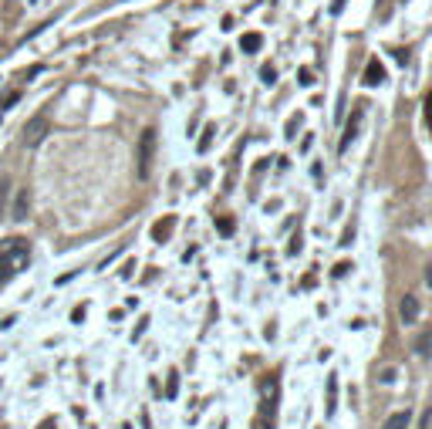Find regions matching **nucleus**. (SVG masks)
Returning <instances> with one entry per match:
<instances>
[{"label":"nucleus","mask_w":432,"mask_h":429,"mask_svg":"<svg viewBox=\"0 0 432 429\" xmlns=\"http://www.w3.org/2000/svg\"><path fill=\"white\" fill-rule=\"evenodd\" d=\"M27 260H31V247H27L24 237L0 240V284H4L7 277H14L18 271H24Z\"/></svg>","instance_id":"1"},{"label":"nucleus","mask_w":432,"mask_h":429,"mask_svg":"<svg viewBox=\"0 0 432 429\" xmlns=\"http://www.w3.org/2000/svg\"><path fill=\"white\" fill-rule=\"evenodd\" d=\"M152 156H155V129H146L139 136V149H135V173H139V179L152 176Z\"/></svg>","instance_id":"2"},{"label":"nucleus","mask_w":432,"mask_h":429,"mask_svg":"<svg viewBox=\"0 0 432 429\" xmlns=\"http://www.w3.org/2000/svg\"><path fill=\"white\" fill-rule=\"evenodd\" d=\"M44 136H48V118L34 115L27 125H24V139H20V142H24L27 149H34V146H41V139H44Z\"/></svg>","instance_id":"3"},{"label":"nucleus","mask_w":432,"mask_h":429,"mask_svg":"<svg viewBox=\"0 0 432 429\" xmlns=\"http://www.w3.org/2000/svg\"><path fill=\"white\" fill-rule=\"evenodd\" d=\"M361 118H365V108L358 105L355 112H351V118H348V125H344V136H341V142H338V153H348V146L355 142L358 129H361Z\"/></svg>","instance_id":"4"},{"label":"nucleus","mask_w":432,"mask_h":429,"mask_svg":"<svg viewBox=\"0 0 432 429\" xmlns=\"http://www.w3.org/2000/svg\"><path fill=\"white\" fill-rule=\"evenodd\" d=\"M419 311H422V304H419L415 294H405V297L398 301V318H402V325H415V321H419Z\"/></svg>","instance_id":"5"},{"label":"nucleus","mask_w":432,"mask_h":429,"mask_svg":"<svg viewBox=\"0 0 432 429\" xmlns=\"http://www.w3.org/2000/svg\"><path fill=\"white\" fill-rule=\"evenodd\" d=\"M361 81L368 85V88H378V85H385V64L378 58H368V64H365V75H361Z\"/></svg>","instance_id":"6"},{"label":"nucleus","mask_w":432,"mask_h":429,"mask_svg":"<svg viewBox=\"0 0 432 429\" xmlns=\"http://www.w3.org/2000/svg\"><path fill=\"white\" fill-rule=\"evenodd\" d=\"M412 349H415V355H419V358H432V328H426V332L415 338Z\"/></svg>","instance_id":"7"},{"label":"nucleus","mask_w":432,"mask_h":429,"mask_svg":"<svg viewBox=\"0 0 432 429\" xmlns=\"http://www.w3.org/2000/svg\"><path fill=\"white\" fill-rule=\"evenodd\" d=\"M409 423H412V412L402 409V412H392V416L385 419V426L382 429H409Z\"/></svg>","instance_id":"8"},{"label":"nucleus","mask_w":432,"mask_h":429,"mask_svg":"<svg viewBox=\"0 0 432 429\" xmlns=\"http://www.w3.org/2000/svg\"><path fill=\"white\" fill-rule=\"evenodd\" d=\"M176 230V216H166V220H159L155 227H152V237L162 244V240H169V234Z\"/></svg>","instance_id":"9"},{"label":"nucleus","mask_w":432,"mask_h":429,"mask_svg":"<svg viewBox=\"0 0 432 429\" xmlns=\"http://www.w3.org/2000/svg\"><path fill=\"white\" fill-rule=\"evenodd\" d=\"M27 199H31V193H27V190H18V199H14V206H11L14 220H27Z\"/></svg>","instance_id":"10"},{"label":"nucleus","mask_w":432,"mask_h":429,"mask_svg":"<svg viewBox=\"0 0 432 429\" xmlns=\"http://www.w3.org/2000/svg\"><path fill=\"white\" fill-rule=\"evenodd\" d=\"M240 48H244L246 55H257V51H260V48H263V38H260V34H244V41H240Z\"/></svg>","instance_id":"11"},{"label":"nucleus","mask_w":432,"mask_h":429,"mask_svg":"<svg viewBox=\"0 0 432 429\" xmlns=\"http://www.w3.org/2000/svg\"><path fill=\"white\" fill-rule=\"evenodd\" d=\"M213 136H216V125H207V132H203V139H200V153H209V146H213Z\"/></svg>","instance_id":"12"},{"label":"nucleus","mask_w":432,"mask_h":429,"mask_svg":"<svg viewBox=\"0 0 432 429\" xmlns=\"http://www.w3.org/2000/svg\"><path fill=\"white\" fill-rule=\"evenodd\" d=\"M7 193H11V179L0 176V220H4V206H7Z\"/></svg>","instance_id":"13"},{"label":"nucleus","mask_w":432,"mask_h":429,"mask_svg":"<svg viewBox=\"0 0 432 429\" xmlns=\"http://www.w3.org/2000/svg\"><path fill=\"white\" fill-rule=\"evenodd\" d=\"M260 81H263V85H274V81H277V68H274V64H263V68H260Z\"/></svg>","instance_id":"14"},{"label":"nucleus","mask_w":432,"mask_h":429,"mask_svg":"<svg viewBox=\"0 0 432 429\" xmlns=\"http://www.w3.org/2000/svg\"><path fill=\"white\" fill-rule=\"evenodd\" d=\"M216 230H220L223 237H230L233 234V220H230V216H220V220H216Z\"/></svg>","instance_id":"15"},{"label":"nucleus","mask_w":432,"mask_h":429,"mask_svg":"<svg viewBox=\"0 0 432 429\" xmlns=\"http://www.w3.org/2000/svg\"><path fill=\"white\" fill-rule=\"evenodd\" d=\"M298 78H301L304 88H311V85H314V75H311V68H301V75H298Z\"/></svg>","instance_id":"16"},{"label":"nucleus","mask_w":432,"mask_h":429,"mask_svg":"<svg viewBox=\"0 0 432 429\" xmlns=\"http://www.w3.org/2000/svg\"><path fill=\"white\" fill-rule=\"evenodd\" d=\"M351 240H355V227H348V230L341 234V244H338V247H351Z\"/></svg>","instance_id":"17"},{"label":"nucleus","mask_w":432,"mask_h":429,"mask_svg":"<svg viewBox=\"0 0 432 429\" xmlns=\"http://www.w3.org/2000/svg\"><path fill=\"white\" fill-rule=\"evenodd\" d=\"M298 125H301V115H294L291 122H287V139H294V132H298Z\"/></svg>","instance_id":"18"},{"label":"nucleus","mask_w":432,"mask_h":429,"mask_svg":"<svg viewBox=\"0 0 432 429\" xmlns=\"http://www.w3.org/2000/svg\"><path fill=\"white\" fill-rule=\"evenodd\" d=\"M176 392H179V375H176V372H172V375H169V392H166V395H169V399H172V395H176Z\"/></svg>","instance_id":"19"},{"label":"nucleus","mask_w":432,"mask_h":429,"mask_svg":"<svg viewBox=\"0 0 432 429\" xmlns=\"http://www.w3.org/2000/svg\"><path fill=\"white\" fill-rule=\"evenodd\" d=\"M382 382H385V386H392V382H395V369H385V372H382Z\"/></svg>","instance_id":"20"},{"label":"nucleus","mask_w":432,"mask_h":429,"mask_svg":"<svg viewBox=\"0 0 432 429\" xmlns=\"http://www.w3.org/2000/svg\"><path fill=\"white\" fill-rule=\"evenodd\" d=\"M348 271H351V264H338V267H335V277H344Z\"/></svg>","instance_id":"21"},{"label":"nucleus","mask_w":432,"mask_h":429,"mask_svg":"<svg viewBox=\"0 0 432 429\" xmlns=\"http://www.w3.org/2000/svg\"><path fill=\"white\" fill-rule=\"evenodd\" d=\"M432 423V409H426V416H422V423H419V429H429Z\"/></svg>","instance_id":"22"},{"label":"nucleus","mask_w":432,"mask_h":429,"mask_svg":"<svg viewBox=\"0 0 432 429\" xmlns=\"http://www.w3.org/2000/svg\"><path fill=\"white\" fill-rule=\"evenodd\" d=\"M426 284H429V288H432V264H429V267H426Z\"/></svg>","instance_id":"23"},{"label":"nucleus","mask_w":432,"mask_h":429,"mask_svg":"<svg viewBox=\"0 0 432 429\" xmlns=\"http://www.w3.org/2000/svg\"><path fill=\"white\" fill-rule=\"evenodd\" d=\"M41 429H55V419H48V423H44V426Z\"/></svg>","instance_id":"24"}]
</instances>
